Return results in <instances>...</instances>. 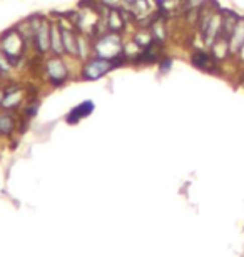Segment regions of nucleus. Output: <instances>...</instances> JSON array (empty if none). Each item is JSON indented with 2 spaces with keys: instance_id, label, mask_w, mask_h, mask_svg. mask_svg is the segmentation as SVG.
I'll return each instance as SVG.
<instances>
[{
  "instance_id": "obj_1",
  "label": "nucleus",
  "mask_w": 244,
  "mask_h": 257,
  "mask_svg": "<svg viewBox=\"0 0 244 257\" xmlns=\"http://www.w3.org/2000/svg\"><path fill=\"white\" fill-rule=\"evenodd\" d=\"M122 49L124 45L121 35L107 30V32L96 37V42L92 45V54H96V57L102 59H119L122 55Z\"/></svg>"
},
{
  "instance_id": "obj_2",
  "label": "nucleus",
  "mask_w": 244,
  "mask_h": 257,
  "mask_svg": "<svg viewBox=\"0 0 244 257\" xmlns=\"http://www.w3.org/2000/svg\"><path fill=\"white\" fill-rule=\"evenodd\" d=\"M122 62V57L119 59H102V57H91L86 60L82 67V79L84 80H99L104 75L119 67Z\"/></svg>"
},
{
  "instance_id": "obj_3",
  "label": "nucleus",
  "mask_w": 244,
  "mask_h": 257,
  "mask_svg": "<svg viewBox=\"0 0 244 257\" xmlns=\"http://www.w3.org/2000/svg\"><path fill=\"white\" fill-rule=\"evenodd\" d=\"M0 49L2 52L7 55V57L12 60V64L24 55V49H25V39L22 37V34L19 32L17 29H10L7 32L2 34L0 37Z\"/></svg>"
},
{
  "instance_id": "obj_4",
  "label": "nucleus",
  "mask_w": 244,
  "mask_h": 257,
  "mask_svg": "<svg viewBox=\"0 0 244 257\" xmlns=\"http://www.w3.org/2000/svg\"><path fill=\"white\" fill-rule=\"evenodd\" d=\"M34 24V44L40 55L47 54L50 50V22H47L40 15H32Z\"/></svg>"
},
{
  "instance_id": "obj_5",
  "label": "nucleus",
  "mask_w": 244,
  "mask_h": 257,
  "mask_svg": "<svg viewBox=\"0 0 244 257\" xmlns=\"http://www.w3.org/2000/svg\"><path fill=\"white\" fill-rule=\"evenodd\" d=\"M45 72H47V77L50 79L54 87H60L69 79V70H67L64 60L60 57H57V55L50 57L47 62H45Z\"/></svg>"
},
{
  "instance_id": "obj_6",
  "label": "nucleus",
  "mask_w": 244,
  "mask_h": 257,
  "mask_svg": "<svg viewBox=\"0 0 244 257\" xmlns=\"http://www.w3.org/2000/svg\"><path fill=\"white\" fill-rule=\"evenodd\" d=\"M127 24L126 19V10L117 7V9H107V19H106V29L109 32H116L119 34L121 30H124Z\"/></svg>"
},
{
  "instance_id": "obj_7",
  "label": "nucleus",
  "mask_w": 244,
  "mask_h": 257,
  "mask_svg": "<svg viewBox=\"0 0 244 257\" xmlns=\"http://www.w3.org/2000/svg\"><path fill=\"white\" fill-rule=\"evenodd\" d=\"M191 62H193L196 69H199L202 72H216V69H217L214 55L207 54L204 50H196V52H193V55H191Z\"/></svg>"
},
{
  "instance_id": "obj_8",
  "label": "nucleus",
  "mask_w": 244,
  "mask_h": 257,
  "mask_svg": "<svg viewBox=\"0 0 244 257\" xmlns=\"http://www.w3.org/2000/svg\"><path fill=\"white\" fill-rule=\"evenodd\" d=\"M60 34H62V44H64V52L70 57H77V34L70 25H64V22H59Z\"/></svg>"
},
{
  "instance_id": "obj_9",
  "label": "nucleus",
  "mask_w": 244,
  "mask_h": 257,
  "mask_svg": "<svg viewBox=\"0 0 244 257\" xmlns=\"http://www.w3.org/2000/svg\"><path fill=\"white\" fill-rule=\"evenodd\" d=\"M221 15H222V24H221V32L219 35L222 37L229 39L232 32H234L236 25H237V20H239V15L232 10H221Z\"/></svg>"
},
{
  "instance_id": "obj_10",
  "label": "nucleus",
  "mask_w": 244,
  "mask_h": 257,
  "mask_svg": "<svg viewBox=\"0 0 244 257\" xmlns=\"http://www.w3.org/2000/svg\"><path fill=\"white\" fill-rule=\"evenodd\" d=\"M94 110V102L92 100H86L82 102V104L75 105L74 109H72L69 114H67L65 120L69 122V124H77L80 119H84V117H87L91 114V112Z\"/></svg>"
},
{
  "instance_id": "obj_11",
  "label": "nucleus",
  "mask_w": 244,
  "mask_h": 257,
  "mask_svg": "<svg viewBox=\"0 0 244 257\" xmlns=\"http://www.w3.org/2000/svg\"><path fill=\"white\" fill-rule=\"evenodd\" d=\"M244 45V17H239L234 32L229 37V52L231 54H239Z\"/></svg>"
},
{
  "instance_id": "obj_12",
  "label": "nucleus",
  "mask_w": 244,
  "mask_h": 257,
  "mask_svg": "<svg viewBox=\"0 0 244 257\" xmlns=\"http://www.w3.org/2000/svg\"><path fill=\"white\" fill-rule=\"evenodd\" d=\"M50 52L52 55H57V57H62L64 52V44H62V34H60V27L57 22L50 24Z\"/></svg>"
},
{
  "instance_id": "obj_13",
  "label": "nucleus",
  "mask_w": 244,
  "mask_h": 257,
  "mask_svg": "<svg viewBox=\"0 0 244 257\" xmlns=\"http://www.w3.org/2000/svg\"><path fill=\"white\" fill-rule=\"evenodd\" d=\"M211 50H212V55H214L216 60H222L227 57V54L229 52V39L222 37V35H217V39L212 42L211 45Z\"/></svg>"
},
{
  "instance_id": "obj_14",
  "label": "nucleus",
  "mask_w": 244,
  "mask_h": 257,
  "mask_svg": "<svg viewBox=\"0 0 244 257\" xmlns=\"http://www.w3.org/2000/svg\"><path fill=\"white\" fill-rule=\"evenodd\" d=\"M92 55V45L87 35H77V57L80 60H89Z\"/></svg>"
},
{
  "instance_id": "obj_15",
  "label": "nucleus",
  "mask_w": 244,
  "mask_h": 257,
  "mask_svg": "<svg viewBox=\"0 0 244 257\" xmlns=\"http://www.w3.org/2000/svg\"><path fill=\"white\" fill-rule=\"evenodd\" d=\"M22 102V92L20 90H7L5 92L2 107L4 109H17Z\"/></svg>"
},
{
  "instance_id": "obj_16",
  "label": "nucleus",
  "mask_w": 244,
  "mask_h": 257,
  "mask_svg": "<svg viewBox=\"0 0 244 257\" xmlns=\"http://www.w3.org/2000/svg\"><path fill=\"white\" fill-rule=\"evenodd\" d=\"M14 125V119L9 114H0V134H10Z\"/></svg>"
},
{
  "instance_id": "obj_17",
  "label": "nucleus",
  "mask_w": 244,
  "mask_h": 257,
  "mask_svg": "<svg viewBox=\"0 0 244 257\" xmlns=\"http://www.w3.org/2000/svg\"><path fill=\"white\" fill-rule=\"evenodd\" d=\"M160 72H168L173 67V60L171 59H160Z\"/></svg>"
},
{
  "instance_id": "obj_18",
  "label": "nucleus",
  "mask_w": 244,
  "mask_h": 257,
  "mask_svg": "<svg viewBox=\"0 0 244 257\" xmlns=\"http://www.w3.org/2000/svg\"><path fill=\"white\" fill-rule=\"evenodd\" d=\"M101 2L106 5L107 9H117L119 5H121L122 0H101Z\"/></svg>"
},
{
  "instance_id": "obj_19",
  "label": "nucleus",
  "mask_w": 244,
  "mask_h": 257,
  "mask_svg": "<svg viewBox=\"0 0 244 257\" xmlns=\"http://www.w3.org/2000/svg\"><path fill=\"white\" fill-rule=\"evenodd\" d=\"M4 97H5V92L0 90V107H2V102H4Z\"/></svg>"
},
{
  "instance_id": "obj_20",
  "label": "nucleus",
  "mask_w": 244,
  "mask_h": 257,
  "mask_svg": "<svg viewBox=\"0 0 244 257\" xmlns=\"http://www.w3.org/2000/svg\"><path fill=\"white\" fill-rule=\"evenodd\" d=\"M0 79H2V72H0Z\"/></svg>"
}]
</instances>
